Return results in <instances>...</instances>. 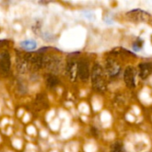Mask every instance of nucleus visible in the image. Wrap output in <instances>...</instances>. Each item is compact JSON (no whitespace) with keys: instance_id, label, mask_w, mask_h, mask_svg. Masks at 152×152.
I'll return each instance as SVG.
<instances>
[{"instance_id":"obj_1","label":"nucleus","mask_w":152,"mask_h":152,"mask_svg":"<svg viewBox=\"0 0 152 152\" xmlns=\"http://www.w3.org/2000/svg\"><path fill=\"white\" fill-rule=\"evenodd\" d=\"M91 80L93 87L98 92H105L107 89V79L104 69L99 64L95 63L91 71Z\"/></svg>"},{"instance_id":"obj_2","label":"nucleus","mask_w":152,"mask_h":152,"mask_svg":"<svg viewBox=\"0 0 152 152\" xmlns=\"http://www.w3.org/2000/svg\"><path fill=\"white\" fill-rule=\"evenodd\" d=\"M44 68L47 69L51 72V74L55 75L61 73L64 66L61 58H59L58 56H45Z\"/></svg>"},{"instance_id":"obj_3","label":"nucleus","mask_w":152,"mask_h":152,"mask_svg":"<svg viewBox=\"0 0 152 152\" xmlns=\"http://www.w3.org/2000/svg\"><path fill=\"white\" fill-rule=\"evenodd\" d=\"M104 71L110 78H115V77H118V75L120 74L121 66L115 59L109 57L105 61Z\"/></svg>"},{"instance_id":"obj_4","label":"nucleus","mask_w":152,"mask_h":152,"mask_svg":"<svg viewBox=\"0 0 152 152\" xmlns=\"http://www.w3.org/2000/svg\"><path fill=\"white\" fill-rule=\"evenodd\" d=\"M127 18L134 22H146L150 20L151 14L142 9H134L126 13Z\"/></svg>"},{"instance_id":"obj_5","label":"nucleus","mask_w":152,"mask_h":152,"mask_svg":"<svg viewBox=\"0 0 152 152\" xmlns=\"http://www.w3.org/2000/svg\"><path fill=\"white\" fill-rule=\"evenodd\" d=\"M136 75L137 70L134 67L128 66L126 68L124 71V81L128 88L134 89L136 86Z\"/></svg>"},{"instance_id":"obj_6","label":"nucleus","mask_w":152,"mask_h":152,"mask_svg":"<svg viewBox=\"0 0 152 152\" xmlns=\"http://www.w3.org/2000/svg\"><path fill=\"white\" fill-rule=\"evenodd\" d=\"M91 77V72L89 69V63L86 60H81L77 62V77L83 81L86 82Z\"/></svg>"},{"instance_id":"obj_7","label":"nucleus","mask_w":152,"mask_h":152,"mask_svg":"<svg viewBox=\"0 0 152 152\" xmlns=\"http://www.w3.org/2000/svg\"><path fill=\"white\" fill-rule=\"evenodd\" d=\"M11 69V57L8 52L0 53V73L3 76H7Z\"/></svg>"},{"instance_id":"obj_8","label":"nucleus","mask_w":152,"mask_h":152,"mask_svg":"<svg viewBox=\"0 0 152 152\" xmlns=\"http://www.w3.org/2000/svg\"><path fill=\"white\" fill-rule=\"evenodd\" d=\"M66 74L72 81H76L77 78V62L75 60H69L65 66Z\"/></svg>"},{"instance_id":"obj_9","label":"nucleus","mask_w":152,"mask_h":152,"mask_svg":"<svg viewBox=\"0 0 152 152\" xmlns=\"http://www.w3.org/2000/svg\"><path fill=\"white\" fill-rule=\"evenodd\" d=\"M152 73V63L142 62L138 66V75L142 79H146Z\"/></svg>"},{"instance_id":"obj_10","label":"nucleus","mask_w":152,"mask_h":152,"mask_svg":"<svg viewBox=\"0 0 152 152\" xmlns=\"http://www.w3.org/2000/svg\"><path fill=\"white\" fill-rule=\"evenodd\" d=\"M45 83L49 88H54L60 84V80L57 77V76L50 73V74H47L45 77Z\"/></svg>"},{"instance_id":"obj_11","label":"nucleus","mask_w":152,"mask_h":152,"mask_svg":"<svg viewBox=\"0 0 152 152\" xmlns=\"http://www.w3.org/2000/svg\"><path fill=\"white\" fill-rule=\"evenodd\" d=\"M20 47L27 50V51H32L35 50L37 48V43L34 40L28 39V40H24L22 42H20Z\"/></svg>"},{"instance_id":"obj_12","label":"nucleus","mask_w":152,"mask_h":152,"mask_svg":"<svg viewBox=\"0 0 152 152\" xmlns=\"http://www.w3.org/2000/svg\"><path fill=\"white\" fill-rule=\"evenodd\" d=\"M36 103L37 104V107L41 108H44V106H47V102L44 95H38L36 99Z\"/></svg>"},{"instance_id":"obj_13","label":"nucleus","mask_w":152,"mask_h":152,"mask_svg":"<svg viewBox=\"0 0 152 152\" xmlns=\"http://www.w3.org/2000/svg\"><path fill=\"white\" fill-rule=\"evenodd\" d=\"M111 152H126L124 151V148L121 144L119 143H116L113 147H112V150Z\"/></svg>"},{"instance_id":"obj_14","label":"nucleus","mask_w":152,"mask_h":152,"mask_svg":"<svg viewBox=\"0 0 152 152\" xmlns=\"http://www.w3.org/2000/svg\"><path fill=\"white\" fill-rule=\"evenodd\" d=\"M142 46V43L137 41V42H134V45H133V48H134V51H141Z\"/></svg>"},{"instance_id":"obj_15","label":"nucleus","mask_w":152,"mask_h":152,"mask_svg":"<svg viewBox=\"0 0 152 152\" xmlns=\"http://www.w3.org/2000/svg\"><path fill=\"white\" fill-rule=\"evenodd\" d=\"M151 40H152V37H151Z\"/></svg>"}]
</instances>
